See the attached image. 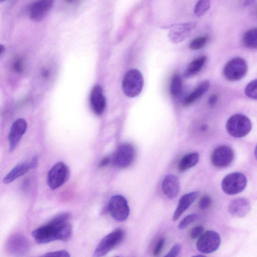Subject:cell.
<instances>
[{
  "instance_id": "10",
  "label": "cell",
  "mask_w": 257,
  "mask_h": 257,
  "mask_svg": "<svg viewBox=\"0 0 257 257\" xmlns=\"http://www.w3.org/2000/svg\"><path fill=\"white\" fill-rule=\"evenodd\" d=\"M234 158L233 150L228 146L222 145L217 147L212 152L211 161L215 167L224 168L232 163Z\"/></svg>"
},
{
  "instance_id": "35",
  "label": "cell",
  "mask_w": 257,
  "mask_h": 257,
  "mask_svg": "<svg viewBox=\"0 0 257 257\" xmlns=\"http://www.w3.org/2000/svg\"><path fill=\"white\" fill-rule=\"evenodd\" d=\"M111 159L109 157H106L103 158L100 162L99 166L100 167L102 168L107 166L110 162H111Z\"/></svg>"
},
{
  "instance_id": "14",
  "label": "cell",
  "mask_w": 257,
  "mask_h": 257,
  "mask_svg": "<svg viewBox=\"0 0 257 257\" xmlns=\"http://www.w3.org/2000/svg\"><path fill=\"white\" fill-rule=\"evenodd\" d=\"M54 4V0H36L29 9L31 19L35 21L43 20L48 14Z\"/></svg>"
},
{
  "instance_id": "19",
  "label": "cell",
  "mask_w": 257,
  "mask_h": 257,
  "mask_svg": "<svg viewBox=\"0 0 257 257\" xmlns=\"http://www.w3.org/2000/svg\"><path fill=\"white\" fill-rule=\"evenodd\" d=\"M199 193L194 192L183 196L180 200L177 207L174 211L172 220L174 222L184 213L193 204L198 198Z\"/></svg>"
},
{
  "instance_id": "24",
  "label": "cell",
  "mask_w": 257,
  "mask_h": 257,
  "mask_svg": "<svg viewBox=\"0 0 257 257\" xmlns=\"http://www.w3.org/2000/svg\"><path fill=\"white\" fill-rule=\"evenodd\" d=\"M244 45L250 49H257V28L247 31L243 38Z\"/></svg>"
},
{
  "instance_id": "21",
  "label": "cell",
  "mask_w": 257,
  "mask_h": 257,
  "mask_svg": "<svg viewBox=\"0 0 257 257\" xmlns=\"http://www.w3.org/2000/svg\"><path fill=\"white\" fill-rule=\"evenodd\" d=\"M209 88V83L208 81H205L202 82L191 94L185 98L183 102V105L189 106L193 103L207 92Z\"/></svg>"
},
{
  "instance_id": "9",
  "label": "cell",
  "mask_w": 257,
  "mask_h": 257,
  "mask_svg": "<svg viewBox=\"0 0 257 257\" xmlns=\"http://www.w3.org/2000/svg\"><path fill=\"white\" fill-rule=\"evenodd\" d=\"M135 157V151L134 147L128 143L120 145L112 158L113 164L120 168L129 166L134 161Z\"/></svg>"
},
{
  "instance_id": "31",
  "label": "cell",
  "mask_w": 257,
  "mask_h": 257,
  "mask_svg": "<svg viewBox=\"0 0 257 257\" xmlns=\"http://www.w3.org/2000/svg\"><path fill=\"white\" fill-rule=\"evenodd\" d=\"M211 204V200L208 196L203 197L200 200L199 205L202 209H206L210 207Z\"/></svg>"
},
{
  "instance_id": "32",
  "label": "cell",
  "mask_w": 257,
  "mask_h": 257,
  "mask_svg": "<svg viewBox=\"0 0 257 257\" xmlns=\"http://www.w3.org/2000/svg\"><path fill=\"white\" fill-rule=\"evenodd\" d=\"M165 243V240L164 238H160L156 244L154 250V255L155 256H158L162 252L163 247Z\"/></svg>"
},
{
  "instance_id": "36",
  "label": "cell",
  "mask_w": 257,
  "mask_h": 257,
  "mask_svg": "<svg viewBox=\"0 0 257 257\" xmlns=\"http://www.w3.org/2000/svg\"><path fill=\"white\" fill-rule=\"evenodd\" d=\"M22 62L20 59L17 60L14 63V69L17 72H20L22 70Z\"/></svg>"
},
{
  "instance_id": "4",
  "label": "cell",
  "mask_w": 257,
  "mask_h": 257,
  "mask_svg": "<svg viewBox=\"0 0 257 257\" xmlns=\"http://www.w3.org/2000/svg\"><path fill=\"white\" fill-rule=\"evenodd\" d=\"M248 64L243 58L234 57L226 64L223 74L228 81L236 82L242 79L247 74Z\"/></svg>"
},
{
  "instance_id": "5",
  "label": "cell",
  "mask_w": 257,
  "mask_h": 257,
  "mask_svg": "<svg viewBox=\"0 0 257 257\" xmlns=\"http://www.w3.org/2000/svg\"><path fill=\"white\" fill-rule=\"evenodd\" d=\"M69 176L68 167L64 163L58 162L49 172L47 178L48 186L51 190H55L64 184Z\"/></svg>"
},
{
  "instance_id": "39",
  "label": "cell",
  "mask_w": 257,
  "mask_h": 257,
  "mask_svg": "<svg viewBox=\"0 0 257 257\" xmlns=\"http://www.w3.org/2000/svg\"><path fill=\"white\" fill-rule=\"evenodd\" d=\"M254 1V0H246L245 5H249L252 4Z\"/></svg>"
},
{
  "instance_id": "30",
  "label": "cell",
  "mask_w": 257,
  "mask_h": 257,
  "mask_svg": "<svg viewBox=\"0 0 257 257\" xmlns=\"http://www.w3.org/2000/svg\"><path fill=\"white\" fill-rule=\"evenodd\" d=\"M42 257H70L69 253L66 250H61L51 253H48L42 256Z\"/></svg>"
},
{
  "instance_id": "28",
  "label": "cell",
  "mask_w": 257,
  "mask_h": 257,
  "mask_svg": "<svg viewBox=\"0 0 257 257\" xmlns=\"http://www.w3.org/2000/svg\"><path fill=\"white\" fill-rule=\"evenodd\" d=\"M247 96L253 99L257 100V79L250 82L245 89Z\"/></svg>"
},
{
  "instance_id": "15",
  "label": "cell",
  "mask_w": 257,
  "mask_h": 257,
  "mask_svg": "<svg viewBox=\"0 0 257 257\" xmlns=\"http://www.w3.org/2000/svg\"><path fill=\"white\" fill-rule=\"evenodd\" d=\"M27 129V123L24 119H18L13 123L8 135L10 152L16 149Z\"/></svg>"
},
{
  "instance_id": "7",
  "label": "cell",
  "mask_w": 257,
  "mask_h": 257,
  "mask_svg": "<svg viewBox=\"0 0 257 257\" xmlns=\"http://www.w3.org/2000/svg\"><path fill=\"white\" fill-rule=\"evenodd\" d=\"M247 184L246 176L240 172H234L227 175L223 179L222 187L229 195H235L243 192Z\"/></svg>"
},
{
  "instance_id": "18",
  "label": "cell",
  "mask_w": 257,
  "mask_h": 257,
  "mask_svg": "<svg viewBox=\"0 0 257 257\" xmlns=\"http://www.w3.org/2000/svg\"><path fill=\"white\" fill-rule=\"evenodd\" d=\"M250 202L244 198H239L233 200L229 207L230 213L237 217H244L251 211Z\"/></svg>"
},
{
  "instance_id": "29",
  "label": "cell",
  "mask_w": 257,
  "mask_h": 257,
  "mask_svg": "<svg viewBox=\"0 0 257 257\" xmlns=\"http://www.w3.org/2000/svg\"><path fill=\"white\" fill-rule=\"evenodd\" d=\"M199 218L197 214H191L183 218L180 223L178 228L180 230H183L188 227L191 224L193 223Z\"/></svg>"
},
{
  "instance_id": "2",
  "label": "cell",
  "mask_w": 257,
  "mask_h": 257,
  "mask_svg": "<svg viewBox=\"0 0 257 257\" xmlns=\"http://www.w3.org/2000/svg\"><path fill=\"white\" fill-rule=\"evenodd\" d=\"M144 79L141 72L137 69H131L125 75L122 82V90L126 96L135 98L141 93Z\"/></svg>"
},
{
  "instance_id": "38",
  "label": "cell",
  "mask_w": 257,
  "mask_h": 257,
  "mask_svg": "<svg viewBox=\"0 0 257 257\" xmlns=\"http://www.w3.org/2000/svg\"><path fill=\"white\" fill-rule=\"evenodd\" d=\"M30 163L31 168H35L37 165L38 164V157L35 156Z\"/></svg>"
},
{
  "instance_id": "20",
  "label": "cell",
  "mask_w": 257,
  "mask_h": 257,
  "mask_svg": "<svg viewBox=\"0 0 257 257\" xmlns=\"http://www.w3.org/2000/svg\"><path fill=\"white\" fill-rule=\"evenodd\" d=\"M30 169V163L24 162L15 166L4 178L3 182L5 184L14 181L16 179L25 174Z\"/></svg>"
},
{
  "instance_id": "16",
  "label": "cell",
  "mask_w": 257,
  "mask_h": 257,
  "mask_svg": "<svg viewBox=\"0 0 257 257\" xmlns=\"http://www.w3.org/2000/svg\"><path fill=\"white\" fill-rule=\"evenodd\" d=\"M91 105L94 113L97 115H102L106 106V100L102 88L96 86L91 94Z\"/></svg>"
},
{
  "instance_id": "12",
  "label": "cell",
  "mask_w": 257,
  "mask_h": 257,
  "mask_svg": "<svg viewBox=\"0 0 257 257\" xmlns=\"http://www.w3.org/2000/svg\"><path fill=\"white\" fill-rule=\"evenodd\" d=\"M197 25L196 22H192L170 26L169 38L170 41L176 44L184 41L191 35Z\"/></svg>"
},
{
  "instance_id": "11",
  "label": "cell",
  "mask_w": 257,
  "mask_h": 257,
  "mask_svg": "<svg viewBox=\"0 0 257 257\" xmlns=\"http://www.w3.org/2000/svg\"><path fill=\"white\" fill-rule=\"evenodd\" d=\"M221 242V238L218 233L213 231H208L199 238L197 247L203 254H210L218 249Z\"/></svg>"
},
{
  "instance_id": "25",
  "label": "cell",
  "mask_w": 257,
  "mask_h": 257,
  "mask_svg": "<svg viewBox=\"0 0 257 257\" xmlns=\"http://www.w3.org/2000/svg\"><path fill=\"white\" fill-rule=\"evenodd\" d=\"M182 81L180 75L176 74L171 80L170 85V94L174 97L179 96L182 91Z\"/></svg>"
},
{
  "instance_id": "8",
  "label": "cell",
  "mask_w": 257,
  "mask_h": 257,
  "mask_svg": "<svg viewBox=\"0 0 257 257\" xmlns=\"http://www.w3.org/2000/svg\"><path fill=\"white\" fill-rule=\"evenodd\" d=\"M125 234L121 229H117L104 237L99 244L94 252V257L105 255L119 245L124 238Z\"/></svg>"
},
{
  "instance_id": "6",
  "label": "cell",
  "mask_w": 257,
  "mask_h": 257,
  "mask_svg": "<svg viewBox=\"0 0 257 257\" xmlns=\"http://www.w3.org/2000/svg\"><path fill=\"white\" fill-rule=\"evenodd\" d=\"M108 208L110 214L117 222L125 221L130 214L128 201L121 195L113 196L109 200Z\"/></svg>"
},
{
  "instance_id": "27",
  "label": "cell",
  "mask_w": 257,
  "mask_h": 257,
  "mask_svg": "<svg viewBox=\"0 0 257 257\" xmlns=\"http://www.w3.org/2000/svg\"><path fill=\"white\" fill-rule=\"evenodd\" d=\"M208 37L206 35L199 37L194 40L190 44L189 48L191 50L197 51L203 48L207 43Z\"/></svg>"
},
{
  "instance_id": "26",
  "label": "cell",
  "mask_w": 257,
  "mask_h": 257,
  "mask_svg": "<svg viewBox=\"0 0 257 257\" xmlns=\"http://www.w3.org/2000/svg\"><path fill=\"white\" fill-rule=\"evenodd\" d=\"M210 0H199L195 8V14L198 17L203 16L209 9Z\"/></svg>"
},
{
  "instance_id": "1",
  "label": "cell",
  "mask_w": 257,
  "mask_h": 257,
  "mask_svg": "<svg viewBox=\"0 0 257 257\" xmlns=\"http://www.w3.org/2000/svg\"><path fill=\"white\" fill-rule=\"evenodd\" d=\"M72 235V226L62 214L57 215L46 225L32 232L35 241L40 244L57 240L67 242L71 239Z\"/></svg>"
},
{
  "instance_id": "41",
  "label": "cell",
  "mask_w": 257,
  "mask_h": 257,
  "mask_svg": "<svg viewBox=\"0 0 257 257\" xmlns=\"http://www.w3.org/2000/svg\"><path fill=\"white\" fill-rule=\"evenodd\" d=\"M4 51V47L1 45V46H0V54H2Z\"/></svg>"
},
{
  "instance_id": "33",
  "label": "cell",
  "mask_w": 257,
  "mask_h": 257,
  "mask_svg": "<svg viewBox=\"0 0 257 257\" xmlns=\"http://www.w3.org/2000/svg\"><path fill=\"white\" fill-rule=\"evenodd\" d=\"M204 229L202 226H198L193 229L191 237L193 239L199 238L203 234Z\"/></svg>"
},
{
  "instance_id": "22",
  "label": "cell",
  "mask_w": 257,
  "mask_h": 257,
  "mask_svg": "<svg viewBox=\"0 0 257 257\" xmlns=\"http://www.w3.org/2000/svg\"><path fill=\"white\" fill-rule=\"evenodd\" d=\"M207 60L205 55L201 56L193 61L188 66L184 73V77L191 78L198 74L201 71Z\"/></svg>"
},
{
  "instance_id": "42",
  "label": "cell",
  "mask_w": 257,
  "mask_h": 257,
  "mask_svg": "<svg viewBox=\"0 0 257 257\" xmlns=\"http://www.w3.org/2000/svg\"><path fill=\"white\" fill-rule=\"evenodd\" d=\"M255 157L257 160V146H256V148L255 149Z\"/></svg>"
},
{
  "instance_id": "3",
  "label": "cell",
  "mask_w": 257,
  "mask_h": 257,
  "mask_svg": "<svg viewBox=\"0 0 257 257\" xmlns=\"http://www.w3.org/2000/svg\"><path fill=\"white\" fill-rule=\"evenodd\" d=\"M252 123L246 116L235 114L231 117L226 124L228 133L235 138H243L247 136L252 129Z\"/></svg>"
},
{
  "instance_id": "23",
  "label": "cell",
  "mask_w": 257,
  "mask_h": 257,
  "mask_svg": "<svg viewBox=\"0 0 257 257\" xmlns=\"http://www.w3.org/2000/svg\"><path fill=\"white\" fill-rule=\"evenodd\" d=\"M200 160V155L198 153L189 154L183 157L178 164V169L181 172L187 171L195 166Z\"/></svg>"
},
{
  "instance_id": "37",
  "label": "cell",
  "mask_w": 257,
  "mask_h": 257,
  "mask_svg": "<svg viewBox=\"0 0 257 257\" xmlns=\"http://www.w3.org/2000/svg\"><path fill=\"white\" fill-rule=\"evenodd\" d=\"M218 100L217 96L215 95H211L208 99V103L210 105H214L217 102Z\"/></svg>"
},
{
  "instance_id": "13",
  "label": "cell",
  "mask_w": 257,
  "mask_h": 257,
  "mask_svg": "<svg viewBox=\"0 0 257 257\" xmlns=\"http://www.w3.org/2000/svg\"><path fill=\"white\" fill-rule=\"evenodd\" d=\"M6 249L11 255L23 256L29 252L30 245L27 239L21 234L12 235L8 240Z\"/></svg>"
},
{
  "instance_id": "17",
  "label": "cell",
  "mask_w": 257,
  "mask_h": 257,
  "mask_svg": "<svg viewBox=\"0 0 257 257\" xmlns=\"http://www.w3.org/2000/svg\"><path fill=\"white\" fill-rule=\"evenodd\" d=\"M162 189L164 194L169 199L175 198L180 191V182L178 178L173 174H169L164 178Z\"/></svg>"
},
{
  "instance_id": "43",
  "label": "cell",
  "mask_w": 257,
  "mask_h": 257,
  "mask_svg": "<svg viewBox=\"0 0 257 257\" xmlns=\"http://www.w3.org/2000/svg\"><path fill=\"white\" fill-rule=\"evenodd\" d=\"M6 1V0H1V2H4V1Z\"/></svg>"
},
{
  "instance_id": "34",
  "label": "cell",
  "mask_w": 257,
  "mask_h": 257,
  "mask_svg": "<svg viewBox=\"0 0 257 257\" xmlns=\"http://www.w3.org/2000/svg\"><path fill=\"white\" fill-rule=\"evenodd\" d=\"M181 246L179 244H176L173 246L170 252L165 256L166 257H176L181 252Z\"/></svg>"
},
{
  "instance_id": "40",
  "label": "cell",
  "mask_w": 257,
  "mask_h": 257,
  "mask_svg": "<svg viewBox=\"0 0 257 257\" xmlns=\"http://www.w3.org/2000/svg\"><path fill=\"white\" fill-rule=\"evenodd\" d=\"M76 1H77V0H65L66 2H67L68 4H71V3H74Z\"/></svg>"
}]
</instances>
